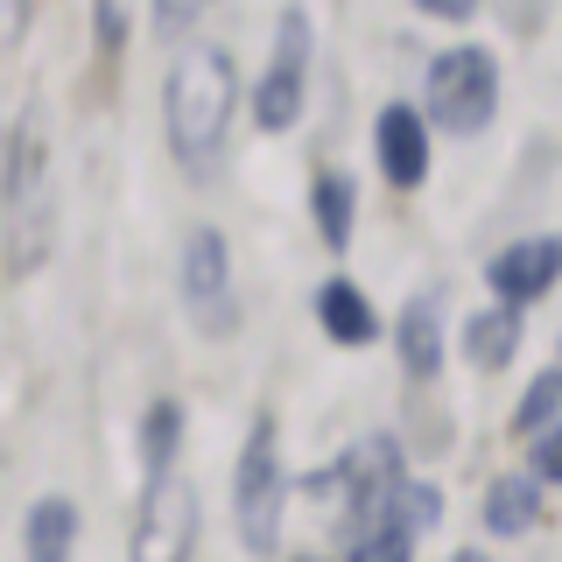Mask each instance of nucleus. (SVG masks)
Returning <instances> with one entry per match:
<instances>
[{
  "label": "nucleus",
  "instance_id": "1",
  "mask_svg": "<svg viewBox=\"0 0 562 562\" xmlns=\"http://www.w3.org/2000/svg\"><path fill=\"white\" fill-rule=\"evenodd\" d=\"M233 113H239L233 57L211 49V43L183 49V57L169 64V78H162V134H169V155L198 176V183L218 169L225 140H233Z\"/></svg>",
  "mask_w": 562,
  "mask_h": 562
},
{
  "label": "nucleus",
  "instance_id": "2",
  "mask_svg": "<svg viewBox=\"0 0 562 562\" xmlns=\"http://www.w3.org/2000/svg\"><path fill=\"white\" fill-rule=\"evenodd\" d=\"M49 239H57V169H49L43 120L29 113L0 148V254H8V274H35Z\"/></svg>",
  "mask_w": 562,
  "mask_h": 562
},
{
  "label": "nucleus",
  "instance_id": "3",
  "mask_svg": "<svg viewBox=\"0 0 562 562\" xmlns=\"http://www.w3.org/2000/svg\"><path fill=\"white\" fill-rule=\"evenodd\" d=\"M422 99H429L422 113L443 134H485L492 113H499V64H492V49H479V43L443 49L429 64V78H422Z\"/></svg>",
  "mask_w": 562,
  "mask_h": 562
},
{
  "label": "nucleus",
  "instance_id": "4",
  "mask_svg": "<svg viewBox=\"0 0 562 562\" xmlns=\"http://www.w3.org/2000/svg\"><path fill=\"white\" fill-rule=\"evenodd\" d=\"M233 506H239V541L246 549H281V506H289V471L274 450V422H254L239 450V479H233Z\"/></svg>",
  "mask_w": 562,
  "mask_h": 562
},
{
  "label": "nucleus",
  "instance_id": "5",
  "mask_svg": "<svg viewBox=\"0 0 562 562\" xmlns=\"http://www.w3.org/2000/svg\"><path fill=\"white\" fill-rule=\"evenodd\" d=\"M303 92H310V14H303V8H281L268 78L254 85V120H260L268 134L295 127V120H303Z\"/></svg>",
  "mask_w": 562,
  "mask_h": 562
},
{
  "label": "nucleus",
  "instance_id": "6",
  "mask_svg": "<svg viewBox=\"0 0 562 562\" xmlns=\"http://www.w3.org/2000/svg\"><path fill=\"white\" fill-rule=\"evenodd\" d=\"M183 281V310L190 324L204 330V338H225V330L239 324V295H233V254H225L218 233H190L183 239V268H176Z\"/></svg>",
  "mask_w": 562,
  "mask_h": 562
},
{
  "label": "nucleus",
  "instance_id": "7",
  "mask_svg": "<svg viewBox=\"0 0 562 562\" xmlns=\"http://www.w3.org/2000/svg\"><path fill=\"white\" fill-rule=\"evenodd\" d=\"M190 535H198V492H190V485L169 471L162 485L140 492L134 555H140V562H176V555H190Z\"/></svg>",
  "mask_w": 562,
  "mask_h": 562
},
{
  "label": "nucleus",
  "instance_id": "8",
  "mask_svg": "<svg viewBox=\"0 0 562 562\" xmlns=\"http://www.w3.org/2000/svg\"><path fill=\"white\" fill-rule=\"evenodd\" d=\"M555 274H562V246L549 233H535V239H514V246H499V254L485 260V289L499 295V303H541V295L555 289Z\"/></svg>",
  "mask_w": 562,
  "mask_h": 562
},
{
  "label": "nucleus",
  "instance_id": "9",
  "mask_svg": "<svg viewBox=\"0 0 562 562\" xmlns=\"http://www.w3.org/2000/svg\"><path fill=\"white\" fill-rule=\"evenodd\" d=\"M373 155H380V176L394 190H415L429 176V127H422L415 105H386L373 120Z\"/></svg>",
  "mask_w": 562,
  "mask_h": 562
},
{
  "label": "nucleus",
  "instance_id": "10",
  "mask_svg": "<svg viewBox=\"0 0 562 562\" xmlns=\"http://www.w3.org/2000/svg\"><path fill=\"white\" fill-rule=\"evenodd\" d=\"M394 351H401V366H408L415 380H429L436 366H443V295H415L408 310L394 316Z\"/></svg>",
  "mask_w": 562,
  "mask_h": 562
},
{
  "label": "nucleus",
  "instance_id": "11",
  "mask_svg": "<svg viewBox=\"0 0 562 562\" xmlns=\"http://www.w3.org/2000/svg\"><path fill=\"white\" fill-rule=\"evenodd\" d=\"M316 324H324L338 345H373V338H380L373 303H366L359 281H345V274H330L324 289H316Z\"/></svg>",
  "mask_w": 562,
  "mask_h": 562
},
{
  "label": "nucleus",
  "instance_id": "12",
  "mask_svg": "<svg viewBox=\"0 0 562 562\" xmlns=\"http://www.w3.org/2000/svg\"><path fill=\"white\" fill-rule=\"evenodd\" d=\"M514 351H520V303H492L485 316L464 324V359L479 366V373H499Z\"/></svg>",
  "mask_w": 562,
  "mask_h": 562
},
{
  "label": "nucleus",
  "instance_id": "13",
  "mask_svg": "<svg viewBox=\"0 0 562 562\" xmlns=\"http://www.w3.org/2000/svg\"><path fill=\"white\" fill-rule=\"evenodd\" d=\"M310 211H316V239H324L330 254H345V246H351V218H359V190H351V176L324 169L310 183Z\"/></svg>",
  "mask_w": 562,
  "mask_h": 562
},
{
  "label": "nucleus",
  "instance_id": "14",
  "mask_svg": "<svg viewBox=\"0 0 562 562\" xmlns=\"http://www.w3.org/2000/svg\"><path fill=\"white\" fill-rule=\"evenodd\" d=\"M176 450H183V408L176 401H155L140 415V485H162L176 471Z\"/></svg>",
  "mask_w": 562,
  "mask_h": 562
},
{
  "label": "nucleus",
  "instance_id": "15",
  "mask_svg": "<svg viewBox=\"0 0 562 562\" xmlns=\"http://www.w3.org/2000/svg\"><path fill=\"white\" fill-rule=\"evenodd\" d=\"M541 520V479H492L485 485V527L492 535H527Z\"/></svg>",
  "mask_w": 562,
  "mask_h": 562
},
{
  "label": "nucleus",
  "instance_id": "16",
  "mask_svg": "<svg viewBox=\"0 0 562 562\" xmlns=\"http://www.w3.org/2000/svg\"><path fill=\"white\" fill-rule=\"evenodd\" d=\"M70 541H78V506H70V499H43L29 514V555L35 562H64Z\"/></svg>",
  "mask_w": 562,
  "mask_h": 562
},
{
  "label": "nucleus",
  "instance_id": "17",
  "mask_svg": "<svg viewBox=\"0 0 562 562\" xmlns=\"http://www.w3.org/2000/svg\"><path fill=\"white\" fill-rule=\"evenodd\" d=\"M555 401H562V380H555V373H541L535 386H527V401H520V415H514V422H520L527 436L549 429V422H555Z\"/></svg>",
  "mask_w": 562,
  "mask_h": 562
},
{
  "label": "nucleus",
  "instance_id": "18",
  "mask_svg": "<svg viewBox=\"0 0 562 562\" xmlns=\"http://www.w3.org/2000/svg\"><path fill=\"white\" fill-rule=\"evenodd\" d=\"M204 8L211 0H155V22H162V35H190L204 22Z\"/></svg>",
  "mask_w": 562,
  "mask_h": 562
},
{
  "label": "nucleus",
  "instance_id": "19",
  "mask_svg": "<svg viewBox=\"0 0 562 562\" xmlns=\"http://www.w3.org/2000/svg\"><path fill=\"white\" fill-rule=\"evenodd\" d=\"M535 479H541V485L562 479V436H555V429H535Z\"/></svg>",
  "mask_w": 562,
  "mask_h": 562
},
{
  "label": "nucleus",
  "instance_id": "20",
  "mask_svg": "<svg viewBox=\"0 0 562 562\" xmlns=\"http://www.w3.org/2000/svg\"><path fill=\"white\" fill-rule=\"evenodd\" d=\"M99 43H105V49L127 43V14H120V0H99Z\"/></svg>",
  "mask_w": 562,
  "mask_h": 562
},
{
  "label": "nucleus",
  "instance_id": "21",
  "mask_svg": "<svg viewBox=\"0 0 562 562\" xmlns=\"http://www.w3.org/2000/svg\"><path fill=\"white\" fill-rule=\"evenodd\" d=\"M415 8H422V14H436V22H471L485 0H415Z\"/></svg>",
  "mask_w": 562,
  "mask_h": 562
},
{
  "label": "nucleus",
  "instance_id": "22",
  "mask_svg": "<svg viewBox=\"0 0 562 562\" xmlns=\"http://www.w3.org/2000/svg\"><path fill=\"white\" fill-rule=\"evenodd\" d=\"M22 22H29V0H0V49L22 35Z\"/></svg>",
  "mask_w": 562,
  "mask_h": 562
}]
</instances>
